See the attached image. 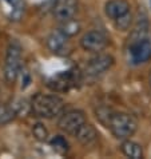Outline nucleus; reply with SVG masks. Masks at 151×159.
Segmentation results:
<instances>
[{
    "instance_id": "obj_7",
    "label": "nucleus",
    "mask_w": 151,
    "mask_h": 159,
    "mask_svg": "<svg viewBox=\"0 0 151 159\" xmlns=\"http://www.w3.org/2000/svg\"><path fill=\"white\" fill-rule=\"evenodd\" d=\"M86 122H87L86 114L82 110L74 108V110H68V111H63L59 120H57V126L66 134L75 136V134Z\"/></svg>"
},
{
    "instance_id": "obj_11",
    "label": "nucleus",
    "mask_w": 151,
    "mask_h": 159,
    "mask_svg": "<svg viewBox=\"0 0 151 159\" xmlns=\"http://www.w3.org/2000/svg\"><path fill=\"white\" fill-rule=\"evenodd\" d=\"M68 44V36L64 35L60 30H55L46 39V46L54 54H62Z\"/></svg>"
},
{
    "instance_id": "obj_19",
    "label": "nucleus",
    "mask_w": 151,
    "mask_h": 159,
    "mask_svg": "<svg viewBox=\"0 0 151 159\" xmlns=\"http://www.w3.org/2000/svg\"><path fill=\"white\" fill-rule=\"evenodd\" d=\"M131 21H132V16H131V12H130V14L117 19L114 23H115V27H117L119 31H127V30H130Z\"/></svg>"
},
{
    "instance_id": "obj_1",
    "label": "nucleus",
    "mask_w": 151,
    "mask_h": 159,
    "mask_svg": "<svg viewBox=\"0 0 151 159\" xmlns=\"http://www.w3.org/2000/svg\"><path fill=\"white\" fill-rule=\"evenodd\" d=\"M126 55L128 63L139 66L151 59V38L149 35L147 21L139 20L128 38L126 46Z\"/></svg>"
},
{
    "instance_id": "obj_5",
    "label": "nucleus",
    "mask_w": 151,
    "mask_h": 159,
    "mask_svg": "<svg viewBox=\"0 0 151 159\" xmlns=\"http://www.w3.org/2000/svg\"><path fill=\"white\" fill-rule=\"evenodd\" d=\"M82 79V74L76 68H71L68 71L60 72L52 76L48 80L47 86L55 92H67L71 88L76 87Z\"/></svg>"
},
{
    "instance_id": "obj_8",
    "label": "nucleus",
    "mask_w": 151,
    "mask_h": 159,
    "mask_svg": "<svg viewBox=\"0 0 151 159\" xmlns=\"http://www.w3.org/2000/svg\"><path fill=\"white\" fill-rule=\"evenodd\" d=\"M108 43H110L108 36L103 31H99V30L87 31L80 38V47L84 51L92 52V54L102 52L108 46Z\"/></svg>"
},
{
    "instance_id": "obj_4",
    "label": "nucleus",
    "mask_w": 151,
    "mask_h": 159,
    "mask_svg": "<svg viewBox=\"0 0 151 159\" xmlns=\"http://www.w3.org/2000/svg\"><path fill=\"white\" fill-rule=\"evenodd\" d=\"M107 127L111 134L119 140L130 139L138 130L136 119L126 112H112L108 119Z\"/></svg>"
},
{
    "instance_id": "obj_10",
    "label": "nucleus",
    "mask_w": 151,
    "mask_h": 159,
    "mask_svg": "<svg viewBox=\"0 0 151 159\" xmlns=\"http://www.w3.org/2000/svg\"><path fill=\"white\" fill-rule=\"evenodd\" d=\"M130 3L126 0H108L104 6V14L106 16L115 21L119 17L130 14Z\"/></svg>"
},
{
    "instance_id": "obj_16",
    "label": "nucleus",
    "mask_w": 151,
    "mask_h": 159,
    "mask_svg": "<svg viewBox=\"0 0 151 159\" xmlns=\"http://www.w3.org/2000/svg\"><path fill=\"white\" fill-rule=\"evenodd\" d=\"M50 146L52 147V150H54L55 152L59 154V155H64V154H67L68 150H70L68 140L62 135L52 136V138L50 139Z\"/></svg>"
},
{
    "instance_id": "obj_3",
    "label": "nucleus",
    "mask_w": 151,
    "mask_h": 159,
    "mask_svg": "<svg viewBox=\"0 0 151 159\" xmlns=\"http://www.w3.org/2000/svg\"><path fill=\"white\" fill-rule=\"evenodd\" d=\"M21 71V46L20 43L12 39L8 43L7 50H6V56H4V68H3V75L4 80L8 86L15 84Z\"/></svg>"
},
{
    "instance_id": "obj_9",
    "label": "nucleus",
    "mask_w": 151,
    "mask_h": 159,
    "mask_svg": "<svg viewBox=\"0 0 151 159\" xmlns=\"http://www.w3.org/2000/svg\"><path fill=\"white\" fill-rule=\"evenodd\" d=\"M78 0H55L54 7H52V14L56 20L64 21L75 17V15L78 14Z\"/></svg>"
},
{
    "instance_id": "obj_6",
    "label": "nucleus",
    "mask_w": 151,
    "mask_h": 159,
    "mask_svg": "<svg viewBox=\"0 0 151 159\" xmlns=\"http://www.w3.org/2000/svg\"><path fill=\"white\" fill-rule=\"evenodd\" d=\"M114 63L115 59L112 58V55L98 52L96 55L87 60L86 67H84V74L88 78H99L107 71H110Z\"/></svg>"
},
{
    "instance_id": "obj_21",
    "label": "nucleus",
    "mask_w": 151,
    "mask_h": 159,
    "mask_svg": "<svg viewBox=\"0 0 151 159\" xmlns=\"http://www.w3.org/2000/svg\"><path fill=\"white\" fill-rule=\"evenodd\" d=\"M2 106H3V104H2V102H0V107H2Z\"/></svg>"
},
{
    "instance_id": "obj_20",
    "label": "nucleus",
    "mask_w": 151,
    "mask_h": 159,
    "mask_svg": "<svg viewBox=\"0 0 151 159\" xmlns=\"http://www.w3.org/2000/svg\"><path fill=\"white\" fill-rule=\"evenodd\" d=\"M149 83H150V87H151V70H150V74H149Z\"/></svg>"
},
{
    "instance_id": "obj_15",
    "label": "nucleus",
    "mask_w": 151,
    "mask_h": 159,
    "mask_svg": "<svg viewBox=\"0 0 151 159\" xmlns=\"http://www.w3.org/2000/svg\"><path fill=\"white\" fill-rule=\"evenodd\" d=\"M59 30L64 35H67L68 38H72V36H75V35H78L79 31H80V23H79L75 17H72V19L60 21Z\"/></svg>"
},
{
    "instance_id": "obj_2",
    "label": "nucleus",
    "mask_w": 151,
    "mask_h": 159,
    "mask_svg": "<svg viewBox=\"0 0 151 159\" xmlns=\"http://www.w3.org/2000/svg\"><path fill=\"white\" fill-rule=\"evenodd\" d=\"M64 100L56 94H43L38 92L31 99L32 114L42 119H54L64 111Z\"/></svg>"
},
{
    "instance_id": "obj_14",
    "label": "nucleus",
    "mask_w": 151,
    "mask_h": 159,
    "mask_svg": "<svg viewBox=\"0 0 151 159\" xmlns=\"http://www.w3.org/2000/svg\"><path fill=\"white\" fill-rule=\"evenodd\" d=\"M121 151L124 157L131 159H142L143 158V148L139 143L134 142L131 139H124L121 144Z\"/></svg>"
},
{
    "instance_id": "obj_18",
    "label": "nucleus",
    "mask_w": 151,
    "mask_h": 159,
    "mask_svg": "<svg viewBox=\"0 0 151 159\" xmlns=\"http://www.w3.org/2000/svg\"><path fill=\"white\" fill-rule=\"evenodd\" d=\"M32 135L34 138L39 140V142H46L48 140V130L47 127L43 125V123H36V125H34L32 127Z\"/></svg>"
},
{
    "instance_id": "obj_12",
    "label": "nucleus",
    "mask_w": 151,
    "mask_h": 159,
    "mask_svg": "<svg viewBox=\"0 0 151 159\" xmlns=\"http://www.w3.org/2000/svg\"><path fill=\"white\" fill-rule=\"evenodd\" d=\"M4 12L8 16V19L12 21H19L24 15L25 3L24 0H2Z\"/></svg>"
},
{
    "instance_id": "obj_13",
    "label": "nucleus",
    "mask_w": 151,
    "mask_h": 159,
    "mask_svg": "<svg viewBox=\"0 0 151 159\" xmlns=\"http://www.w3.org/2000/svg\"><path fill=\"white\" fill-rule=\"evenodd\" d=\"M98 131L90 123H84V125L79 129V131L75 134V138L79 143H82L83 146H90L92 143H95L98 140Z\"/></svg>"
},
{
    "instance_id": "obj_22",
    "label": "nucleus",
    "mask_w": 151,
    "mask_h": 159,
    "mask_svg": "<svg viewBox=\"0 0 151 159\" xmlns=\"http://www.w3.org/2000/svg\"><path fill=\"white\" fill-rule=\"evenodd\" d=\"M150 4H151V0H150Z\"/></svg>"
},
{
    "instance_id": "obj_17",
    "label": "nucleus",
    "mask_w": 151,
    "mask_h": 159,
    "mask_svg": "<svg viewBox=\"0 0 151 159\" xmlns=\"http://www.w3.org/2000/svg\"><path fill=\"white\" fill-rule=\"evenodd\" d=\"M16 116L17 115H16L15 110L11 104L10 106H2V107H0V126L8 125V123L14 120Z\"/></svg>"
}]
</instances>
